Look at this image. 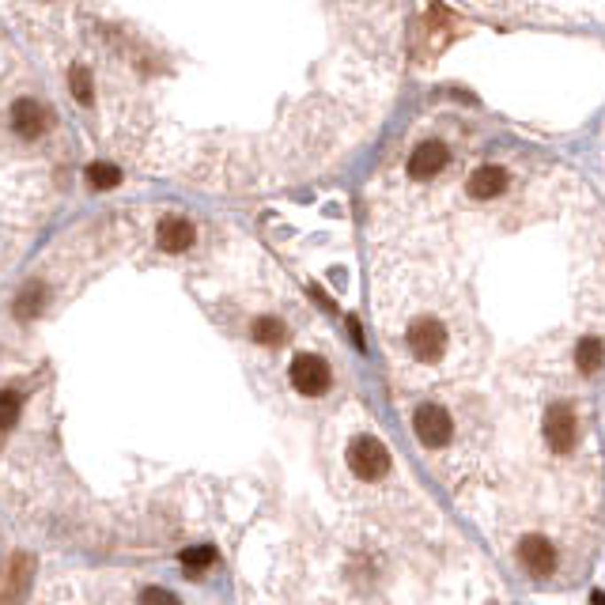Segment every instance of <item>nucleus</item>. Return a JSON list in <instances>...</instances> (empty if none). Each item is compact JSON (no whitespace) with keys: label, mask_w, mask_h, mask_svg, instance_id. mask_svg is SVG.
Returning <instances> with one entry per match:
<instances>
[{"label":"nucleus","mask_w":605,"mask_h":605,"mask_svg":"<svg viewBox=\"0 0 605 605\" xmlns=\"http://www.w3.org/2000/svg\"><path fill=\"white\" fill-rule=\"evenodd\" d=\"M405 348L416 363H439L446 356V326L431 314H420L409 322V333H405Z\"/></svg>","instance_id":"obj_1"},{"label":"nucleus","mask_w":605,"mask_h":605,"mask_svg":"<svg viewBox=\"0 0 605 605\" xmlns=\"http://www.w3.org/2000/svg\"><path fill=\"white\" fill-rule=\"evenodd\" d=\"M348 458V469L360 477V481H383V477L390 473V450L383 439H375V435H356V439L348 443L345 450Z\"/></svg>","instance_id":"obj_2"},{"label":"nucleus","mask_w":605,"mask_h":605,"mask_svg":"<svg viewBox=\"0 0 605 605\" xmlns=\"http://www.w3.org/2000/svg\"><path fill=\"white\" fill-rule=\"evenodd\" d=\"M413 435L424 450H443L454 439V416H450L439 401H424L413 413Z\"/></svg>","instance_id":"obj_3"},{"label":"nucleus","mask_w":605,"mask_h":605,"mask_svg":"<svg viewBox=\"0 0 605 605\" xmlns=\"http://www.w3.org/2000/svg\"><path fill=\"white\" fill-rule=\"evenodd\" d=\"M288 378H291L295 393H303V398H322V393L333 386L330 363L322 356H314V352H299V356L291 360V368H288Z\"/></svg>","instance_id":"obj_4"},{"label":"nucleus","mask_w":605,"mask_h":605,"mask_svg":"<svg viewBox=\"0 0 605 605\" xmlns=\"http://www.w3.org/2000/svg\"><path fill=\"white\" fill-rule=\"evenodd\" d=\"M545 443L553 446V454H571L575 443H579V416L568 401L548 405L545 413Z\"/></svg>","instance_id":"obj_5"},{"label":"nucleus","mask_w":605,"mask_h":605,"mask_svg":"<svg viewBox=\"0 0 605 605\" xmlns=\"http://www.w3.org/2000/svg\"><path fill=\"white\" fill-rule=\"evenodd\" d=\"M518 564H523L533 579H548L556 571V548L541 533H530V538L518 541Z\"/></svg>","instance_id":"obj_6"},{"label":"nucleus","mask_w":605,"mask_h":605,"mask_svg":"<svg viewBox=\"0 0 605 605\" xmlns=\"http://www.w3.org/2000/svg\"><path fill=\"white\" fill-rule=\"evenodd\" d=\"M8 121H12V133L23 136V140H38L42 133L50 129V110L35 103V98H16L8 110Z\"/></svg>","instance_id":"obj_7"},{"label":"nucleus","mask_w":605,"mask_h":605,"mask_svg":"<svg viewBox=\"0 0 605 605\" xmlns=\"http://www.w3.org/2000/svg\"><path fill=\"white\" fill-rule=\"evenodd\" d=\"M446 163H450V151H446L443 140H424V144H416V151L409 156V178L431 182L435 175H443Z\"/></svg>","instance_id":"obj_8"},{"label":"nucleus","mask_w":605,"mask_h":605,"mask_svg":"<svg viewBox=\"0 0 605 605\" xmlns=\"http://www.w3.org/2000/svg\"><path fill=\"white\" fill-rule=\"evenodd\" d=\"M508 182H511V175L503 171L500 163H485V167H477V171L469 175L466 193L473 197V201H492V197H500L503 190H508Z\"/></svg>","instance_id":"obj_9"},{"label":"nucleus","mask_w":605,"mask_h":605,"mask_svg":"<svg viewBox=\"0 0 605 605\" xmlns=\"http://www.w3.org/2000/svg\"><path fill=\"white\" fill-rule=\"evenodd\" d=\"M156 238H159V246L167 250V254H182V250H190V246H193L197 228H193V223H190L186 216L171 213V216H163V220H159Z\"/></svg>","instance_id":"obj_10"},{"label":"nucleus","mask_w":605,"mask_h":605,"mask_svg":"<svg viewBox=\"0 0 605 605\" xmlns=\"http://www.w3.org/2000/svg\"><path fill=\"white\" fill-rule=\"evenodd\" d=\"M575 363H579L583 375H598V368H601V341L598 337H583V341L575 345Z\"/></svg>","instance_id":"obj_11"},{"label":"nucleus","mask_w":605,"mask_h":605,"mask_svg":"<svg viewBox=\"0 0 605 605\" xmlns=\"http://www.w3.org/2000/svg\"><path fill=\"white\" fill-rule=\"evenodd\" d=\"M250 337H254L258 345H280L284 341V322L273 314H261V318H254V326H250Z\"/></svg>","instance_id":"obj_12"},{"label":"nucleus","mask_w":605,"mask_h":605,"mask_svg":"<svg viewBox=\"0 0 605 605\" xmlns=\"http://www.w3.org/2000/svg\"><path fill=\"white\" fill-rule=\"evenodd\" d=\"M83 178H88L91 190H114L118 182H121V171H118L114 163H103V159H98V163H91L88 171H83Z\"/></svg>","instance_id":"obj_13"},{"label":"nucleus","mask_w":605,"mask_h":605,"mask_svg":"<svg viewBox=\"0 0 605 605\" xmlns=\"http://www.w3.org/2000/svg\"><path fill=\"white\" fill-rule=\"evenodd\" d=\"M42 284H27L23 291H19V299H16V306H12V311H16V318L19 322H31L38 311H42Z\"/></svg>","instance_id":"obj_14"},{"label":"nucleus","mask_w":605,"mask_h":605,"mask_svg":"<svg viewBox=\"0 0 605 605\" xmlns=\"http://www.w3.org/2000/svg\"><path fill=\"white\" fill-rule=\"evenodd\" d=\"M19 409H23L19 390H0V431H12L19 424Z\"/></svg>","instance_id":"obj_15"},{"label":"nucleus","mask_w":605,"mask_h":605,"mask_svg":"<svg viewBox=\"0 0 605 605\" xmlns=\"http://www.w3.org/2000/svg\"><path fill=\"white\" fill-rule=\"evenodd\" d=\"M68 80H73V95H76V103H83L88 106L91 98H95V83H91V73L83 65H76L73 73H68Z\"/></svg>","instance_id":"obj_16"},{"label":"nucleus","mask_w":605,"mask_h":605,"mask_svg":"<svg viewBox=\"0 0 605 605\" xmlns=\"http://www.w3.org/2000/svg\"><path fill=\"white\" fill-rule=\"evenodd\" d=\"M182 564L193 568V571H201L208 564H216V548L213 545H193V548H186V553H182Z\"/></svg>","instance_id":"obj_17"},{"label":"nucleus","mask_w":605,"mask_h":605,"mask_svg":"<svg viewBox=\"0 0 605 605\" xmlns=\"http://www.w3.org/2000/svg\"><path fill=\"white\" fill-rule=\"evenodd\" d=\"M140 605H182L178 594H171V590L163 586H144L140 590Z\"/></svg>","instance_id":"obj_18"}]
</instances>
